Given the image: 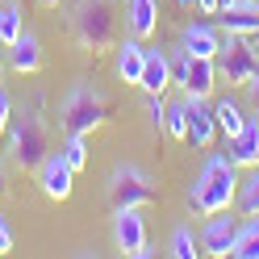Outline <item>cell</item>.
Instances as JSON below:
<instances>
[{
	"mask_svg": "<svg viewBox=\"0 0 259 259\" xmlns=\"http://www.w3.org/2000/svg\"><path fill=\"white\" fill-rule=\"evenodd\" d=\"M234 5H238V0H218V13H222V9H234Z\"/></svg>",
	"mask_w": 259,
	"mask_h": 259,
	"instance_id": "cell-33",
	"label": "cell"
},
{
	"mask_svg": "<svg viewBox=\"0 0 259 259\" xmlns=\"http://www.w3.org/2000/svg\"><path fill=\"white\" fill-rule=\"evenodd\" d=\"M5 188H9V184H5V163H0V197H5Z\"/></svg>",
	"mask_w": 259,
	"mask_h": 259,
	"instance_id": "cell-34",
	"label": "cell"
},
{
	"mask_svg": "<svg viewBox=\"0 0 259 259\" xmlns=\"http://www.w3.org/2000/svg\"><path fill=\"white\" fill-rule=\"evenodd\" d=\"M234 259H259V213H251L247 222L238 226V238H234Z\"/></svg>",
	"mask_w": 259,
	"mask_h": 259,
	"instance_id": "cell-21",
	"label": "cell"
},
{
	"mask_svg": "<svg viewBox=\"0 0 259 259\" xmlns=\"http://www.w3.org/2000/svg\"><path fill=\"white\" fill-rule=\"evenodd\" d=\"M171 84V59L167 51H159V46H147V63H142V79H138V88L147 92V96H163Z\"/></svg>",
	"mask_w": 259,
	"mask_h": 259,
	"instance_id": "cell-12",
	"label": "cell"
},
{
	"mask_svg": "<svg viewBox=\"0 0 259 259\" xmlns=\"http://www.w3.org/2000/svg\"><path fill=\"white\" fill-rule=\"evenodd\" d=\"M21 29H25V13H21V5L17 0H5L0 5V42H17L21 38Z\"/></svg>",
	"mask_w": 259,
	"mask_h": 259,
	"instance_id": "cell-22",
	"label": "cell"
},
{
	"mask_svg": "<svg viewBox=\"0 0 259 259\" xmlns=\"http://www.w3.org/2000/svg\"><path fill=\"white\" fill-rule=\"evenodd\" d=\"M163 113H167V101H163V96H151V101H147V117H151V130H163Z\"/></svg>",
	"mask_w": 259,
	"mask_h": 259,
	"instance_id": "cell-26",
	"label": "cell"
},
{
	"mask_svg": "<svg viewBox=\"0 0 259 259\" xmlns=\"http://www.w3.org/2000/svg\"><path fill=\"white\" fill-rule=\"evenodd\" d=\"M105 113H109L105 96L92 84H75L59 105V117H63V130H67V134H92V130L105 121Z\"/></svg>",
	"mask_w": 259,
	"mask_h": 259,
	"instance_id": "cell-4",
	"label": "cell"
},
{
	"mask_svg": "<svg viewBox=\"0 0 259 259\" xmlns=\"http://www.w3.org/2000/svg\"><path fill=\"white\" fill-rule=\"evenodd\" d=\"M163 134H167V138H180V142L188 138V105H184V96L167 105V113H163Z\"/></svg>",
	"mask_w": 259,
	"mask_h": 259,
	"instance_id": "cell-23",
	"label": "cell"
},
{
	"mask_svg": "<svg viewBox=\"0 0 259 259\" xmlns=\"http://www.w3.org/2000/svg\"><path fill=\"white\" fill-rule=\"evenodd\" d=\"M59 155L67 159V167H71V171H84V163H88V147H84V134H67V142L59 147Z\"/></svg>",
	"mask_w": 259,
	"mask_h": 259,
	"instance_id": "cell-25",
	"label": "cell"
},
{
	"mask_svg": "<svg viewBox=\"0 0 259 259\" xmlns=\"http://www.w3.org/2000/svg\"><path fill=\"white\" fill-rule=\"evenodd\" d=\"M151 255H159V251H155V247H151V242H142V247H138V251H134V259H151Z\"/></svg>",
	"mask_w": 259,
	"mask_h": 259,
	"instance_id": "cell-30",
	"label": "cell"
},
{
	"mask_svg": "<svg viewBox=\"0 0 259 259\" xmlns=\"http://www.w3.org/2000/svg\"><path fill=\"white\" fill-rule=\"evenodd\" d=\"M238 180H242V176H238V163H234L230 155H222V151L205 155L197 180L188 184V205H192V213L209 218V213H222V209H234Z\"/></svg>",
	"mask_w": 259,
	"mask_h": 259,
	"instance_id": "cell-1",
	"label": "cell"
},
{
	"mask_svg": "<svg viewBox=\"0 0 259 259\" xmlns=\"http://www.w3.org/2000/svg\"><path fill=\"white\" fill-rule=\"evenodd\" d=\"M238 226H242V218H234L230 209H222V213H209V218H205V226L197 230V238H201V251H205V255H218V259H226V255L234 251Z\"/></svg>",
	"mask_w": 259,
	"mask_h": 259,
	"instance_id": "cell-7",
	"label": "cell"
},
{
	"mask_svg": "<svg viewBox=\"0 0 259 259\" xmlns=\"http://www.w3.org/2000/svg\"><path fill=\"white\" fill-rule=\"evenodd\" d=\"M184 105H188V138L197 151H209L213 147V138H218V117H213V101L209 96H192L184 92Z\"/></svg>",
	"mask_w": 259,
	"mask_h": 259,
	"instance_id": "cell-8",
	"label": "cell"
},
{
	"mask_svg": "<svg viewBox=\"0 0 259 259\" xmlns=\"http://www.w3.org/2000/svg\"><path fill=\"white\" fill-rule=\"evenodd\" d=\"M109 197H113V205H151L155 201V184H151V176L142 167L121 163L109 176Z\"/></svg>",
	"mask_w": 259,
	"mask_h": 259,
	"instance_id": "cell-6",
	"label": "cell"
},
{
	"mask_svg": "<svg viewBox=\"0 0 259 259\" xmlns=\"http://www.w3.org/2000/svg\"><path fill=\"white\" fill-rule=\"evenodd\" d=\"M113 242L125 255H134L147 242V222H142L138 205H117V213H113Z\"/></svg>",
	"mask_w": 259,
	"mask_h": 259,
	"instance_id": "cell-10",
	"label": "cell"
},
{
	"mask_svg": "<svg viewBox=\"0 0 259 259\" xmlns=\"http://www.w3.org/2000/svg\"><path fill=\"white\" fill-rule=\"evenodd\" d=\"M117 0H71L67 9V29L84 51H109L117 42Z\"/></svg>",
	"mask_w": 259,
	"mask_h": 259,
	"instance_id": "cell-2",
	"label": "cell"
},
{
	"mask_svg": "<svg viewBox=\"0 0 259 259\" xmlns=\"http://www.w3.org/2000/svg\"><path fill=\"white\" fill-rule=\"evenodd\" d=\"M226 142H230V151H226V155H230L238 167H255L259 163V117H247L242 130H238L234 138H226Z\"/></svg>",
	"mask_w": 259,
	"mask_h": 259,
	"instance_id": "cell-14",
	"label": "cell"
},
{
	"mask_svg": "<svg viewBox=\"0 0 259 259\" xmlns=\"http://www.w3.org/2000/svg\"><path fill=\"white\" fill-rule=\"evenodd\" d=\"M9 251H13V230H9L5 213H0V255H9Z\"/></svg>",
	"mask_w": 259,
	"mask_h": 259,
	"instance_id": "cell-28",
	"label": "cell"
},
{
	"mask_svg": "<svg viewBox=\"0 0 259 259\" xmlns=\"http://www.w3.org/2000/svg\"><path fill=\"white\" fill-rule=\"evenodd\" d=\"M218 25H222V34H247L251 38L259 29V0H238L234 9H222Z\"/></svg>",
	"mask_w": 259,
	"mask_h": 259,
	"instance_id": "cell-15",
	"label": "cell"
},
{
	"mask_svg": "<svg viewBox=\"0 0 259 259\" xmlns=\"http://www.w3.org/2000/svg\"><path fill=\"white\" fill-rule=\"evenodd\" d=\"M71 180H75V171L67 167V159H63L59 151H46V159L38 163V184H42V192H46L51 201H67L71 188H75Z\"/></svg>",
	"mask_w": 259,
	"mask_h": 259,
	"instance_id": "cell-9",
	"label": "cell"
},
{
	"mask_svg": "<svg viewBox=\"0 0 259 259\" xmlns=\"http://www.w3.org/2000/svg\"><path fill=\"white\" fill-rule=\"evenodd\" d=\"M125 29L147 42L159 29V0H125Z\"/></svg>",
	"mask_w": 259,
	"mask_h": 259,
	"instance_id": "cell-16",
	"label": "cell"
},
{
	"mask_svg": "<svg viewBox=\"0 0 259 259\" xmlns=\"http://www.w3.org/2000/svg\"><path fill=\"white\" fill-rule=\"evenodd\" d=\"M38 5H42V9H59V0H38Z\"/></svg>",
	"mask_w": 259,
	"mask_h": 259,
	"instance_id": "cell-35",
	"label": "cell"
},
{
	"mask_svg": "<svg viewBox=\"0 0 259 259\" xmlns=\"http://www.w3.org/2000/svg\"><path fill=\"white\" fill-rule=\"evenodd\" d=\"M201 13H209V17H218V0H192Z\"/></svg>",
	"mask_w": 259,
	"mask_h": 259,
	"instance_id": "cell-29",
	"label": "cell"
},
{
	"mask_svg": "<svg viewBox=\"0 0 259 259\" xmlns=\"http://www.w3.org/2000/svg\"><path fill=\"white\" fill-rule=\"evenodd\" d=\"M176 5H180V9H188V5H192V0H176Z\"/></svg>",
	"mask_w": 259,
	"mask_h": 259,
	"instance_id": "cell-36",
	"label": "cell"
},
{
	"mask_svg": "<svg viewBox=\"0 0 259 259\" xmlns=\"http://www.w3.org/2000/svg\"><path fill=\"white\" fill-rule=\"evenodd\" d=\"M247 88H251V96H255V105H259V71H255V79H251Z\"/></svg>",
	"mask_w": 259,
	"mask_h": 259,
	"instance_id": "cell-32",
	"label": "cell"
},
{
	"mask_svg": "<svg viewBox=\"0 0 259 259\" xmlns=\"http://www.w3.org/2000/svg\"><path fill=\"white\" fill-rule=\"evenodd\" d=\"M180 46L197 59H218L222 51V25L218 21H188L180 29Z\"/></svg>",
	"mask_w": 259,
	"mask_h": 259,
	"instance_id": "cell-11",
	"label": "cell"
},
{
	"mask_svg": "<svg viewBox=\"0 0 259 259\" xmlns=\"http://www.w3.org/2000/svg\"><path fill=\"white\" fill-rule=\"evenodd\" d=\"M234 209H238L242 218L259 213V163H255V167H247V176L238 180V197H234Z\"/></svg>",
	"mask_w": 259,
	"mask_h": 259,
	"instance_id": "cell-20",
	"label": "cell"
},
{
	"mask_svg": "<svg viewBox=\"0 0 259 259\" xmlns=\"http://www.w3.org/2000/svg\"><path fill=\"white\" fill-rule=\"evenodd\" d=\"M171 255L176 259H197V255H205L201 251V238L188 230V226H176L171 230Z\"/></svg>",
	"mask_w": 259,
	"mask_h": 259,
	"instance_id": "cell-24",
	"label": "cell"
},
{
	"mask_svg": "<svg viewBox=\"0 0 259 259\" xmlns=\"http://www.w3.org/2000/svg\"><path fill=\"white\" fill-rule=\"evenodd\" d=\"M251 42H255V46H259V29H255V34H251Z\"/></svg>",
	"mask_w": 259,
	"mask_h": 259,
	"instance_id": "cell-37",
	"label": "cell"
},
{
	"mask_svg": "<svg viewBox=\"0 0 259 259\" xmlns=\"http://www.w3.org/2000/svg\"><path fill=\"white\" fill-rule=\"evenodd\" d=\"M5 71H9V55H5V42H0V79H5Z\"/></svg>",
	"mask_w": 259,
	"mask_h": 259,
	"instance_id": "cell-31",
	"label": "cell"
},
{
	"mask_svg": "<svg viewBox=\"0 0 259 259\" xmlns=\"http://www.w3.org/2000/svg\"><path fill=\"white\" fill-rule=\"evenodd\" d=\"M213 117H218V134L234 138L242 121H247V113H242V105L234 101V96H222V101H213Z\"/></svg>",
	"mask_w": 259,
	"mask_h": 259,
	"instance_id": "cell-19",
	"label": "cell"
},
{
	"mask_svg": "<svg viewBox=\"0 0 259 259\" xmlns=\"http://www.w3.org/2000/svg\"><path fill=\"white\" fill-rule=\"evenodd\" d=\"M142 63H147V46H142V38L130 34L117 46V75L125 79V84H138V79H142Z\"/></svg>",
	"mask_w": 259,
	"mask_h": 259,
	"instance_id": "cell-18",
	"label": "cell"
},
{
	"mask_svg": "<svg viewBox=\"0 0 259 259\" xmlns=\"http://www.w3.org/2000/svg\"><path fill=\"white\" fill-rule=\"evenodd\" d=\"M259 71V55H255V42L247 34H222V51H218V79L234 88H247Z\"/></svg>",
	"mask_w": 259,
	"mask_h": 259,
	"instance_id": "cell-5",
	"label": "cell"
},
{
	"mask_svg": "<svg viewBox=\"0 0 259 259\" xmlns=\"http://www.w3.org/2000/svg\"><path fill=\"white\" fill-rule=\"evenodd\" d=\"M9 121H13V101H9V92L0 88V134L9 130Z\"/></svg>",
	"mask_w": 259,
	"mask_h": 259,
	"instance_id": "cell-27",
	"label": "cell"
},
{
	"mask_svg": "<svg viewBox=\"0 0 259 259\" xmlns=\"http://www.w3.org/2000/svg\"><path fill=\"white\" fill-rule=\"evenodd\" d=\"M184 92L192 96H213L218 88V59H197V55H188V75H184Z\"/></svg>",
	"mask_w": 259,
	"mask_h": 259,
	"instance_id": "cell-17",
	"label": "cell"
},
{
	"mask_svg": "<svg viewBox=\"0 0 259 259\" xmlns=\"http://www.w3.org/2000/svg\"><path fill=\"white\" fill-rule=\"evenodd\" d=\"M9 155H13V163L25 167V171H38V163L46 159V125L38 113H21V117H13L9 121Z\"/></svg>",
	"mask_w": 259,
	"mask_h": 259,
	"instance_id": "cell-3",
	"label": "cell"
},
{
	"mask_svg": "<svg viewBox=\"0 0 259 259\" xmlns=\"http://www.w3.org/2000/svg\"><path fill=\"white\" fill-rule=\"evenodd\" d=\"M5 55H9V67L17 75H34L42 67V42H38V34H29V29H21V38L5 46Z\"/></svg>",
	"mask_w": 259,
	"mask_h": 259,
	"instance_id": "cell-13",
	"label": "cell"
}]
</instances>
